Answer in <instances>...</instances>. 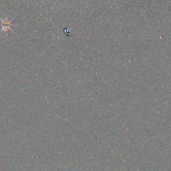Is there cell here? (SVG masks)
I'll list each match as a JSON object with an SVG mask.
<instances>
[{"label":"cell","mask_w":171,"mask_h":171,"mask_svg":"<svg viewBox=\"0 0 171 171\" xmlns=\"http://www.w3.org/2000/svg\"><path fill=\"white\" fill-rule=\"evenodd\" d=\"M2 22V31L3 32L6 33L8 32V30L11 29L12 26V22L13 20H9L8 18L6 19H0Z\"/></svg>","instance_id":"cell-1"}]
</instances>
